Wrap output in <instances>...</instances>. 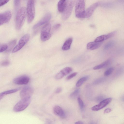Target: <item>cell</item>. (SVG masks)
Masks as SVG:
<instances>
[{
    "label": "cell",
    "mask_w": 124,
    "mask_h": 124,
    "mask_svg": "<svg viewBox=\"0 0 124 124\" xmlns=\"http://www.w3.org/2000/svg\"><path fill=\"white\" fill-rule=\"evenodd\" d=\"M102 42H90L87 45V49L93 50L99 48L101 46Z\"/></svg>",
    "instance_id": "cell-14"
},
{
    "label": "cell",
    "mask_w": 124,
    "mask_h": 124,
    "mask_svg": "<svg viewBox=\"0 0 124 124\" xmlns=\"http://www.w3.org/2000/svg\"><path fill=\"white\" fill-rule=\"evenodd\" d=\"M72 69L71 68L67 67L64 68L60 72L63 76H64L70 73L72 71Z\"/></svg>",
    "instance_id": "cell-21"
},
{
    "label": "cell",
    "mask_w": 124,
    "mask_h": 124,
    "mask_svg": "<svg viewBox=\"0 0 124 124\" xmlns=\"http://www.w3.org/2000/svg\"><path fill=\"white\" fill-rule=\"evenodd\" d=\"M106 80V78L104 77L100 78L95 80L93 83V85H96L103 83Z\"/></svg>",
    "instance_id": "cell-24"
},
{
    "label": "cell",
    "mask_w": 124,
    "mask_h": 124,
    "mask_svg": "<svg viewBox=\"0 0 124 124\" xmlns=\"http://www.w3.org/2000/svg\"><path fill=\"white\" fill-rule=\"evenodd\" d=\"M53 111L54 113L56 115L62 118L65 117L64 112L60 106L57 105L55 106L53 108Z\"/></svg>",
    "instance_id": "cell-13"
},
{
    "label": "cell",
    "mask_w": 124,
    "mask_h": 124,
    "mask_svg": "<svg viewBox=\"0 0 124 124\" xmlns=\"http://www.w3.org/2000/svg\"><path fill=\"white\" fill-rule=\"evenodd\" d=\"M20 89V88H17L5 91L1 93L0 94V100L5 95L17 92Z\"/></svg>",
    "instance_id": "cell-18"
},
{
    "label": "cell",
    "mask_w": 124,
    "mask_h": 124,
    "mask_svg": "<svg viewBox=\"0 0 124 124\" xmlns=\"http://www.w3.org/2000/svg\"><path fill=\"white\" fill-rule=\"evenodd\" d=\"M114 69V68L113 67H111L109 68L104 72V75L106 76H108L110 75L113 71Z\"/></svg>",
    "instance_id": "cell-27"
},
{
    "label": "cell",
    "mask_w": 124,
    "mask_h": 124,
    "mask_svg": "<svg viewBox=\"0 0 124 124\" xmlns=\"http://www.w3.org/2000/svg\"><path fill=\"white\" fill-rule=\"evenodd\" d=\"M72 40L73 39L72 38H69L66 40L62 46V49L64 51L69 49L70 48Z\"/></svg>",
    "instance_id": "cell-16"
},
{
    "label": "cell",
    "mask_w": 124,
    "mask_h": 124,
    "mask_svg": "<svg viewBox=\"0 0 124 124\" xmlns=\"http://www.w3.org/2000/svg\"><path fill=\"white\" fill-rule=\"evenodd\" d=\"M121 100L123 101H124V95H123L121 98Z\"/></svg>",
    "instance_id": "cell-39"
},
{
    "label": "cell",
    "mask_w": 124,
    "mask_h": 124,
    "mask_svg": "<svg viewBox=\"0 0 124 124\" xmlns=\"http://www.w3.org/2000/svg\"><path fill=\"white\" fill-rule=\"evenodd\" d=\"M76 0H68L65 9L62 12V18L64 20L68 19L72 13L73 7Z\"/></svg>",
    "instance_id": "cell-5"
},
{
    "label": "cell",
    "mask_w": 124,
    "mask_h": 124,
    "mask_svg": "<svg viewBox=\"0 0 124 124\" xmlns=\"http://www.w3.org/2000/svg\"><path fill=\"white\" fill-rule=\"evenodd\" d=\"M62 90V89L61 87L58 88L55 91V93H60Z\"/></svg>",
    "instance_id": "cell-37"
},
{
    "label": "cell",
    "mask_w": 124,
    "mask_h": 124,
    "mask_svg": "<svg viewBox=\"0 0 124 124\" xmlns=\"http://www.w3.org/2000/svg\"><path fill=\"white\" fill-rule=\"evenodd\" d=\"M61 26L60 24H57L54 25L53 28V30L54 31H56L58 30Z\"/></svg>",
    "instance_id": "cell-34"
},
{
    "label": "cell",
    "mask_w": 124,
    "mask_h": 124,
    "mask_svg": "<svg viewBox=\"0 0 124 124\" xmlns=\"http://www.w3.org/2000/svg\"><path fill=\"white\" fill-rule=\"evenodd\" d=\"M8 46L6 44H3L0 46V52L1 53L6 50L8 48Z\"/></svg>",
    "instance_id": "cell-29"
},
{
    "label": "cell",
    "mask_w": 124,
    "mask_h": 124,
    "mask_svg": "<svg viewBox=\"0 0 124 124\" xmlns=\"http://www.w3.org/2000/svg\"><path fill=\"white\" fill-rule=\"evenodd\" d=\"M33 92V89L31 87L28 86H25L20 92V96L22 99L31 97Z\"/></svg>",
    "instance_id": "cell-10"
},
{
    "label": "cell",
    "mask_w": 124,
    "mask_h": 124,
    "mask_svg": "<svg viewBox=\"0 0 124 124\" xmlns=\"http://www.w3.org/2000/svg\"><path fill=\"white\" fill-rule=\"evenodd\" d=\"M9 0H0V6H3L8 3Z\"/></svg>",
    "instance_id": "cell-35"
},
{
    "label": "cell",
    "mask_w": 124,
    "mask_h": 124,
    "mask_svg": "<svg viewBox=\"0 0 124 124\" xmlns=\"http://www.w3.org/2000/svg\"><path fill=\"white\" fill-rule=\"evenodd\" d=\"M11 16V12L9 11H6L0 14V25L8 22Z\"/></svg>",
    "instance_id": "cell-9"
},
{
    "label": "cell",
    "mask_w": 124,
    "mask_h": 124,
    "mask_svg": "<svg viewBox=\"0 0 124 124\" xmlns=\"http://www.w3.org/2000/svg\"><path fill=\"white\" fill-rule=\"evenodd\" d=\"M29 34H26L23 36L19 40L18 44L14 48L12 53H15L21 49L29 41Z\"/></svg>",
    "instance_id": "cell-6"
},
{
    "label": "cell",
    "mask_w": 124,
    "mask_h": 124,
    "mask_svg": "<svg viewBox=\"0 0 124 124\" xmlns=\"http://www.w3.org/2000/svg\"><path fill=\"white\" fill-rule=\"evenodd\" d=\"M51 36L50 32L41 31L40 39L42 41H45L48 40L50 38Z\"/></svg>",
    "instance_id": "cell-17"
},
{
    "label": "cell",
    "mask_w": 124,
    "mask_h": 124,
    "mask_svg": "<svg viewBox=\"0 0 124 124\" xmlns=\"http://www.w3.org/2000/svg\"><path fill=\"white\" fill-rule=\"evenodd\" d=\"M111 111V109L109 108H107L105 109L104 111V113L105 114L108 113H109Z\"/></svg>",
    "instance_id": "cell-36"
},
{
    "label": "cell",
    "mask_w": 124,
    "mask_h": 124,
    "mask_svg": "<svg viewBox=\"0 0 124 124\" xmlns=\"http://www.w3.org/2000/svg\"><path fill=\"white\" fill-rule=\"evenodd\" d=\"M80 92V90L77 89L72 92L70 95V96L72 98H74L78 96Z\"/></svg>",
    "instance_id": "cell-25"
},
{
    "label": "cell",
    "mask_w": 124,
    "mask_h": 124,
    "mask_svg": "<svg viewBox=\"0 0 124 124\" xmlns=\"http://www.w3.org/2000/svg\"><path fill=\"white\" fill-rule=\"evenodd\" d=\"M110 60H108L101 64L94 67L93 69L94 70H98L104 68L108 66L110 63Z\"/></svg>",
    "instance_id": "cell-19"
},
{
    "label": "cell",
    "mask_w": 124,
    "mask_h": 124,
    "mask_svg": "<svg viewBox=\"0 0 124 124\" xmlns=\"http://www.w3.org/2000/svg\"><path fill=\"white\" fill-rule=\"evenodd\" d=\"M31 100V97L22 98L14 106L13 111L17 112L24 110L29 106Z\"/></svg>",
    "instance_id": "cell-4"
},
{
    "label": "cell",
    "mask_w": 124,
    "mask_h": 124,
    "mask_svg": "<svg viewBox=\"0 0 124 124\" xmlns=\"http://www.w3.org/2000/svg\"><path fill=\"white\" fill-rule=\"evenodd\" d=\"M9 62L8 60H5L2 62L1 63V65L3 66H6L9 64Z\"/></svg>",
    "instance_id": "cell-30"
},
{
    "label": "cell",
    "mask_w": 124,
    "mask_h": 124,
    "mask_svg": "<svg viewBox=\"0 0 124 124\" xmlns=\"http://www.w3.org/2000/svg\"><path fill=\"white\" fill-rule=\"evenodd\" d=\"M104 99V97L102 96H98L96 98V101L98 102H100Z\"/></svg>",
    "instance_id": "cell-33"
},
{
    "label": "cell",
    "mask_w": 124,
    "mask_h": 124,
    "mask_svg": "<svg viewBox=\"0 0 124 124\" xmlns=\"http://www.w3.org/2000/svg\"><path fill=\"white\" fill-rule=\"evenodd\" d=\"M114 44V42L113 41L109 42L104 45V48L105 50L108 49L112 47Z\"/></svg>",
    "instance_id": "cell-26"
},
{
    "label": "cell",
    "mask_w": 124,
    "mask_h": 124,
    "mask_svg": "<svg viewBox=\"0 0 124 124\" xmlns=\"http://www.w3.org/2000/svg\"><path fill=\"white\" fill-rule=\"evenodd\" d=\"M112 98H108L104 99L98 105L93 107L92 110L93 111H97L105 107L109 104L111 101Z\"/></svg>",
    "instance_id": "cell-7"
},
{
    "label": "cell",
    "mask_w": 124,
    "mask_h": 124,
    "mask_svg": "<svg viewBox=\"0 0 124 124\" xmlns=\"http://www.w3.org/2000/svg\"><path fill=\"white\" fill-rule=\"evenodd\" d=\"M51 16L50 13H47L39 22L33 26V28L35 29L47 23L51 19Z\"/></svg>",
    "instance_id": "cell-11"
},
{
    "label": "cell",
    "mask_w": 124,
    "mask_h": 124,
    "mask_svg": "<svg viewBox=\"0 0 124 124\" xmlns=\"http://www.w3.org/2000/svg\"><path fill=\"white\" fill-rule=\"evenodd\" d=\"M88 78V76H86L80 78L76 83V86L77 87H79L81 86L87 80Z\"/></svg>",
    "instance_id": "cell-22"
},
{
    "label": "cell",
    "mask_w": 124,
    "mask_h": 124,
    "mask_svg": "<svg viewBox=\"0 0 124 124\" xmlns=\"http://www.w3.org/2000/svg\"><path fill=\"white\" fill-rule=\"evenodd\" d=\"M77 74V72H74L71 74L67 77L66 79L68 80L71 79L73 77L76 76Z\"/></svg>",
    "instance_id": "cell-31"
},
{
    "label": "cell",
    "mask_w": 124,
    "mask_h": 124,
    "mask_svg": "<svg viewBox=\"0 0 124 124\" xmlns=\"http://www.w3.org/2000/svg\"><path fill=\"white\" fill-rule=\"evenodd\" d=\"M26 11L25 8L22 7L17 12L15 20V27L17 30H20L23 24L25 18Z\"/></svg>",
    "instance_id": "cell-1"
},
{
    "label": "cell",
    "mask_w": 124,
    "mask_h": 124,
    "mask_svg": "<svg viewBox=\"0 0 124 124\" xmlns=\"http://www.w3.org/2000/svg\"><path fill=\"white\" fill-rule=\"evenodd\" d=\"M20 0H14V4L15 8L16 9L19 7Z\"/></svg>",
    "instance_id": "cell-32"
},
{
    "label": "cell",
    "mask_w": 124,
    "mask_h": 124,
    "mask_svg": "<svg viewBox=\"0 0 124 124\" xmlns=\"http://www.w3.org/2000/svg\"><path fill=\"white\" fill-rule=\"evenodd\" d=\"M100 3L97 2L91 5L85 11V18H88L90 17L95 9L100 5Z\"/></svg>",
    "instance_id": "cell-12"
},
{
    "label": "cell",
    "mask_w": 124,
    "mask_h": 124,
    "mask_svg": "<svg viewBox=\"0 0 124 124\" xmlns=\"http://www.w3.org/2000/svg\"><path fill=\"white\" fill-rule=\"evenodd\" d=\"M30 80L29 78L26 76H22L17 77L13 80V82L18 85H26L27 84Z\"/></svg>",
    "instance_id": "cell-8"
},
{
    "label": "cell",
    "mask_w": 124,
    "mask_h": 124,
    "mask_svg": "<svg viewBox=\"0 0 124 124\" xmlns=\"http://www.w3.org/2000/svg\"><path fill=\"white\" fill-rule=\"evenodd\" d=\"M78 101L81 110H83L84 108V104L83 101L80 97H78Z\"/></svg>",
    "instance_id": "cell-28"
},
{
    "label": "cell",
    "mask_w": 124,
    "mask_h": 124,
    "mask_svg": "<svg viewBox=\"0 0 124 124\" xmlns=\"http://www.w3.org/2000/svg\"><path fill=\"white\" fill-rule=\"evenodd\" d=\"M75 124H83V123L81 121H79L76 122Z\"/></svg>",
    "instance_id": "cell-38"
},
{
    "label": "cell",
    "mask_w": 124,
    "mask_h": 124,
    "mask_svg": "<svg viewBox=\"0 0 124 124\" xmlns=\"http://www.w3.org/2000/svg\"><path fill=\"white\" fill-rule=\"evenodd\" d=\"M16 42V40L14 39L10 42L8 45V48L6 50V51L7 52L10 51L15 45Z\"/></svg>",
    "instance_id": "cell-23"
},
{
    "label": "cell",
    "mask_w": 124,
    "mask_h": 124,
    "mask_svg": "<svg viewBox=\"0 0 124 124\" xmlns=\"http://www.w3.org/2000/svg\"><path fill=\"white\" fill-rule=\"evenodd\" d=\"M108 39L107 34L102 35L97 37L95 39L94 42H101Z\"/></svg>",
    "instance_id": "cell-20"
},
{
    "label": "cell",
    "mask_w": 124,
    "mask_h": 124,
    "mask_svg": "<svg viewBox=\"0 0 124 124\" xmlns=\"http://www.w3.org/2000/svg\"><path fill=\"white\" fill-rule=\"evenodd\" d=\"M67 3L66 0H60L57 4V8L60 12H63L64 11Z\"/></svg>",
    "instance_id": "cell-15"
},
{
    "label": "cell",
    "mask_w": 124,
    "mask_h": 124,
    "mask_svg": "<svg viewBox=\"0 0 124 124\" xmlns=\"http://www.w3.org/2000/svg\"><path fill=\"white\" fill-rule=\"evenodd\" d=\"M85 3L84 0H77L75 8L76 16L78 18H85Z\"/></svg>",
    "instance_id": "cell-3"
},
{
    "label": "cell",
    "mask_w": 124,
    "mask_h": 124,
    "mask_svg": "<svg viewBox=\"0 0 124 124\" xmlns=\"http://www.w3.org/2000/svg\"><path fill=\"white\" fill-rule=\"evenodd\" d=\"M26 11L27 22L28 23H30L33 20L35 16L34 0H29L27 3Z\"/></svg>",
    "instance_id": "cell-2"
}]
</instances>
